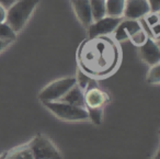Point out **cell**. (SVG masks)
<instances>
[{
    "instance_id": "obj_1",
    "label": "cell",
    "mask_w": 160,
    "mask_h": 159,
    "mask_svg": "<svg viewBox=\"0 0 160 159\" xmlns=\"http://www.w3.org/2000/svg\"><path fill=\"white\" fill-rule=\"evenodd\" d=\"M79 69L92 78H103L114 73L121 62V49L112 36H88L77 51Z\"/></svg>"
},
{
    "instance_id": "obj_2",
    "label": "cell",
    "mask_w": 160,
    "mask_h": 159,
    "mask_svg": "<svg viewBox=\"0 0 160 159\" xmlns=\"http://www.w3.org/2000/svg\"><path fill=\"white\" fill-rule=\"evenodd\" d=\"M41 0H18L7 9L6 22L17 32H21L33 16Z\"/></svg>"
},
{
    "instance_id": "obj_3",
    "label": "cell",
    "mask_w": 160,
    "mask_h": 159,
    "mask_svg": "<svg viewBox=\"0 0 160 159\" xmlns=\"http://www.w3.org/2000/svg\"><path fill=\"white\" fill-rule=\"evenodd\" d=\"M44 106L51 111L56 117L64 121L76 122L88 120V111L83 106H77L64 101H45Z\"/></svg>"
},
{
    "instance_id": "obj_4",
    "label": "cell",
    "mask_w": 160,
    "mask_h": 159,
    "mask_svg": "<svg viewBox=\"0 0 160 159\" xmlns=\"http://www.w3.org/2000/svg\"><path fill=\"white\" fill-rule=\"evenodd\" d=\"M77 84L76 77H65L52 81L46 85L38 93V99L42 102L45 101H58L60 100L69 89Z\"/></svg>"
},
{
    "instance_id": "obj_5",
    "label": "cell",
    "mask_w": 160,
    "mask_h": 159,
    "mask_svg": "<svg viewBox=\"0 0 160 159\" xmlns=\"http://www.w3.org/2000/svg\"><path fill=\"white\" fill-rule=\"evenodd\" d=\"M29 144L34 159H62L56 145L43 134H38Z\"/></svg>"
},
{
    "instance_id": "obj_6",
    "label": "cell",
    "mask_w": 160,
    "mask_h": 159,
    "mask_svg": "<svg viewBox=\"0 0 160 159\" xmlns=\"http://www.w3.org/2000/svg\"><path fill=\"white\" fill-rule=\"evenodd\" d=\"M83 99L86 109L104 108L105 104L110 101V95L98 86L96 78H91L88 86L83 90Z\"/></svg>"
},
{
    "instance_id": "obj_7",
    "label": "cell",
    "mask_w": 160,
    "mask_h": 159,
    "mask_svg": "<svg viewBox=\"0 0 160 159\" xmlns=\"http://www.w3.org/2000/svg\"><path fill=\"white\" fill-rule=\"evenodd\" d=\"M121 21H122V18H113V17L105 16L100 20L93 21L87 28V35L89 38L111 35L114 33Z\"/></svg>"
},
{
    "instance_id": "obj_8",
    "label": "cell",
    "mask_w": 160,
    "mask_h": 159,
    "mask_svg": "<svg viewBox=\"0 0 160 159\" xmlns=\"http://www.w3.org/2000/svg\"><path fill=\"white\" fill-rule=\"evenodd\" d=\"M150 11L147 0H126L123 17L131 20H140Z\"/></svg>"
},
{
    "instance_id": "obj_9",
    "label": "cell",
    "mask_w": 160,
    "mask_h": 159,
    "mask_svg": "<svg viewBox=\"0 0 160 159\" xmlns=\"http://www.w3.org/2000/svg\"><path fill=\"white\" fill-rule=\"evenodd\" d=\"M139 54L144 63H146L149 66L159 64L160 63V49L158 43L155 38L149 36L146 42L139 46Z\"/></svg>"
},
{
    "instance_id": "obj_10",
    "label": "cell",
    "mask_w": 160,
    "mask_h": 159,
    "mask_svg": "<svg viewBox=\"0 0 160 159\" xmlns=\"http://www.w3.org/2000/svg\"><path fill=\"white\" fill-rule=\"evenodd\" d=\"M71 7L77 17L78 21L85 28H88L92 22L91 14V8H90V1L89 0H70Z\"/></svg>"
},
{
    "instance_id": "obj_11",
    "label": "cell",
    "mask_w": 160,
    "mask_h": 159,
    "mask_svg": "<svg viewBox=\"0 0 160 159\" xmlns=\"http://www.w3.org/2000/svg\"><path fill=\"white\" fill-rule=\"evenodd\" d=\"M142 28V24L139 20H131V19H125L120 22L118 28L114 31L113 38L116 42H123L125 40H128V36L133 34L135 31Z\"/></svg>"
},
{
    "instance_id": "obj_12",
    "label": "cell",
    "mask_w": 160,
    "mask_h": 159,
    "mask_svg": "<svg viewBox=\"0 0 160 159\" xmlns=\"http://www.w3.org/2000/svg\"><path fill=\"white\" fill-rule=\"evenodd\" d=\"M60 101L67 102L69 104L77 106H83L85 108V99H83V90L78 86L77 84L69 89L67 93L60 99Z\"/></svg>"
},
{
    "instance_id": "obj_13",
    "label": "cell",
    "mask_w": 160,
    "mask_h": 159,
    "mask_svg": "<svg viewBox=\"0 0 160 159\" xmlns=\"http://www.w3.org/2000/svg\"><path fill=\"white\" fill-rule=\"evenodd\" d=\"M126 0H105L107 16L113 18H123Z\"/></svg>"
},
{
    "instance_id": "obj_14",
    "label": "cell",
    "mask_w": 160,
    "mask_h": 159,
    "mask_svg": "<svg viewBox=\"0 0 160 159\" xmlns=\"http://www.w3.org/2000/svg\"><path fill=\"white\" fill-rule=\"evenodd\" d=\"M6 159H34V157L31 148L29 147V144H25L13 148L10 151H7Z\"/></svg>"
},
{
    "instance_id": "obj_15",
    "label": "cell",
    "mask_w": 160,
    "mask_h": 159,
    "mask_svg": "<svg viewBox=\"0 0 160 159\" xmlns=\"http://www.w3.org/2000/svg\"><path fill=\"white\" fill-rule=\"evenodd\" d=\"M90 8H91V14L93 21L100 20L107 16L105 10V0H89Z\"/></svg>"
},
{
    "instance_id": "obj_16",
    "label": "cell",
    "mask_w": 160,
    "mask_h": 159,
    "mask_svg": "<svg viewBox=\"0 0 160 159\" xmlns=\"http://www.w3.org/2000/svg\"><path fill=\"white\" fill-rule=\"evenodd\" d=\"M0 38L12 44L17 40V32L7 22L0 23Z\"/></svg>"
},
{
    "instance_id": "obj_17",
    "label": "cell",
    "mask_w": 160,
    "mask_h": 159,
    "mask_svg": "<svg viewBox=\"0 0 160 159\" xmlns=\"http://www.w3.org/2000/svg\"><path fill=\"white\" fill-rule=\"evenodd\" d=\"M146 81L153 86H158L160 84V64L150 66L146 76Z\"/></svg>"
},
{
    "instance_id": "obj_18",
    "label": "cell",
    "mask_w": 160,
    "mask_h": 159,
    "mask_svg": "<svg viewBox=\"0 0 160 159\" xmlns=\"http://www.w3.org/2000/svg\"><path fill=\"white\" fill-rule=\"evenodd\" d=\"M148 38H149V35H148V33L146 32V30L144 29V27L140 28L139 30L135 31L133 34H131V35L128 36V38L131 40V42L133 43L134 45L138 46V47L142 46V45L146 42V40Z\"/></svg>"
},
{
    "instance_id": "obj_19",
    "label": "cell",
    "mask_w": 160,
    "mask_h": 159,
    "mask_svg": "<svg viewBox=\"0 0 160 159\" xmlns=\"http://www.w3.org/2000/svg\"><path fill=\"white\" fill-rule=\"evenodd\" d=\"M88 120L92 122L94 125H101L103 122V108L87 109Z\"/></svg>"
},
{
    "instance_id": "obj_20",
    "label": "cell",
    "mask_w": 160,
    "mask_h": 159,
    "mask_svg": "<svg viewBox=\"0 0 160 159\" xmlns=\"http://www.w3.org/2000/svg\"><path fill=\"white\" fill-rule=\"evenodd\" d=\"M144 24L149 30L155 25L159 24V12H152L150 11L144 17Z\"/></svg>"
},
{
    "instance_id": "obj_21",
    "label": "cell",
    "mask_w": 160,
    "mask_h": 159,
    "mask_svg": "<svg viewBox=\"0 0 160 159\" xmlns=\"http://www.w3.org/2000/svg\"><path fill=\"white\" fill-rule=\"evenodd\" d=\"M149 7L152 12H159L160 10V0H147Z\"/></svg>"
},
{
    "instance_id": "obj_22",
    "label": "cell",
    "mask_w": 160,
    "mask_h": 159,
    "mask_svg": "<svg viewBox=\"0 0 160 159\" xmlns=\"http://www.w3.org/2000/svg\"><path fill=\"white\" fill-rule=\"evenodd\" d=\"M6 20H7V8L0 3V23L6 22Z\"/></svg>"
},
{
    "instance_id": "obj_23",
    "label": "cell",
    "mask_w": 160,
    "mask_h": 159,
    "mask_svg": "<svg viewBox=\"0 0 160 159\" xmlns=\"http://www.w3.org/2000/svg\"><path fill=\"white\" fill-rule=\"evenodd\" d=\"M10 45H11V43L7 42V41H3V40L0 38V53H2L3 51H6Z\"/></svg>"
},
{
    "instance_id": "obj_24",
    "label": "cell",
    "mask_w": 160,
    "mask_h": 159,
    "mask_svg": "<svg viewBox=\"0 0 160 159\" xmlns=\"http://www.w3.org/2000/svg\"><path fill=\"white\" fill-rule=\"evenodd\" d=\"M16 1H18V0H0V3H1L5 8H7L8 9V8H9L10 6L13 5Z\"/></svg>"
},
{
    "instance_id": "obj_25",
    "label": "cell",
    "mask_w": 160,
    "mask_h": 159,
    "mask_svg": "<svg viewBox=\"0 0 160 159\" xmlns=\"http://www.w3.org/2000/svg\"><path fill=\"white\" fill-rule=\"evenodd\" d=\"M6 155H7V151H5L3 154L0 155V159H6Z\"/></svg>"
},
{
    "instance_id": "obj_26",
    "label": "cell",
    "mask_w": 160,
    "mask_h": 159,
    "mask_svg": "<svg viewBox=\"0 0 160 159\" xmlns=\"http://www.w3.org/2000/svg\"><path fill=\"white\" fill-rule=\"evenodd\" d=\"M152 159H159V155L157 154V155H156V157H153Z\"/></svg>"
}]
</instances>
